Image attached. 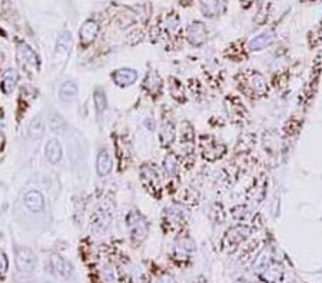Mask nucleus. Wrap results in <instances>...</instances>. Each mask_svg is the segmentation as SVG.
Instances as JSON below:
<instances>
[{
    "label": "nucleus",
    "instance_id": "nucleus-16",
    "mask_svg": "<svg viewBox=\"0 0 322 283\" xmlns=\"http://www.w3.org/2000/svg\"><path fill=\"white\" fill-rule=\"evenodd\" d=\"M17 58L20 62H26L32 66L37 67L39 66V59L36 56V53L33 52V49L26 43H20L17 47Z\"/></svg>",
    "mask_w": 322,
    "mask_h": 283
},
{
    "label": "nucleus",
    "instance_id": "nucleus-21",
    "mask_svg": "<svg viewBox=\"0 0 322 283\" xmlns=\"http://www.w3.org/2000/svg\"><path fill=\"white\" fill-rule=\"evenodd\" d=\"M201 7H202L204 15L208 16V17H215V16L222 13L225 6L220 3L219 0H202Z\"/></svg>",
    "mask_w": 322,
    "mask_h": 283
},
{
    "label": "nucleus",
    "instance_id": "nucleus-34",
    "mask_svg": "<svg viewBox=\"0 0 322 283\" xmlns=\"http://www.w3.org/2000/svg\"><path fill=\"white\" fill-rule=\"evenodd\" d=\"M286 82H288V76L286 75H282V73H279V75H277L275 77H274V85H275V86L278 85L279 88H281V86H285V85H286Z\"/></svg>",
    "mask_w": 322,
    "mask_h": 283
},
{
    "label": "nucleus",
    "instance_id": "nucleus-30",
    "mask_svg": "<svg viewBox=\"0 0 322 283\" xmlns=\"http://www.w3.org/2000/svg\"><path fill=\"white\" fill-rule=\"evenodd\" d=\"M93 100H95V106H96L98 113H99V115L103 113L105 109H106V97H105L102 90H96V92H95V97H93Z\"/></svg>",
    "mask_w": 322,
    "mask_h": 283
},
{
    "label": "nucleus",
    "instance_id": "nucleus-19",
    "mask_svg": "<svg viewBox=\"0 0 322 283\" xmlns=\"http://www.w3.org/2000/svg\"><path fill=\"white\" fill-rule=\"evenodd\" d=\"M98 173L99 176H107L110 172H112V167H113V163H112V159L109 156V153L106 150H101L99 155H98Z\"/></svg>",
    "mask_w": 322,
    "mask_h": 283
},
{
    "label": "nucleus",
    "instance_id": "nucleus-36",
    "mask_svg": "<svg viewBox=\"0 0 322 283\" xmlns=\"http://www.w3.org/2000/svg\"><path fill=\"white\" fill-rule=\"evenodd\" d=\"M159 283H175V281H174L172 278H168V276H165V278H162L161 282Z\"/></svg>",
    "mask_w": 322,
    "mask_h": 283
},
{
    "label": "nucleus",
    "instance_id": "nucleus-10",
    "mask_svg": "<svg viewBox=\"0 0 322 283\" xmlns=\"http://www.w3.org/2000/svg\"><path fill=\"white\" fill-rule=\"evenodd\" d=\"M320 72H321V66H320V63H315L311 77H309V82H308V85L304 89V93H302V102L304 103H308L314 97L317 88H318V82H320Z\"/></svg>",
    "mask_w": 322,
    "mask_h": 283
},
{
    "label": "nucleus",
    "instance_id": "nucleus-9",
    "mask_svg": "<svg viewBox=\"0 0 322 283\" xmlns=\"http://www.w3.org/2000/svg\"><path fill=\"white\" fill-rule=\"evenodd\" d=\"M142 180H143L145 186L149 189V192L158 196V193L161 192V180H159L158 173L152 167H149V166L142 167Z\"/></svg>",
    "mask_w": 322,
    "mask_h": 283
},
{
    "label": "nucleus",
    "instance_id": "nucleus-22",
    "mask_svg": "<svg viewBox=\"0 0 322 283\" xmlns=\"http://www.w3.org/2000/svg\"><path fill=\"white\" fill-rule=\"evenodd\" d=\"M72 46V36L69 31L63 30L60 34H59L58 40H56V55H68L69 53V49Z\"/></svg>",
    "mask_w": 322,
    "mask_h": 283
},
{
    "label": "nucleus",
    "instance_id": "nucleus-31",
    "mask_svg": "<svg viewBox=\"0 0 322 283\" xmlns=\"http://www.w3.org/2000/svg\"><path fill=\"white\" fill-rule=\"evenodd\" d=\"M180 28V22H179V17L176 15H171L166 19V29L171 34H176L178 30Z\"/></svg>",
    "mask_w": 322,
    "mask_h": 283
},
{
    "label": "nucleus",
    "instance_id": "nucleus-18",
    "mask_svg": "<svg viewBox=\"0 0 322 283\" xmlns=\"http://www.w3.org/2000/svg\"><path fill=\"white\" fill-rule=\"evenodd\" d=\"M143 86H145V89H146L150 94L158 96L162 92V79L159 77L158 73L149 72L146 79H145V82H143Z\"/></svg>",
    "mask_w": 322,
    "mask_h": 283
},
{
    "label": "nucleus",
    "instance_id": "nucleus-12",
    "mask_svg": "<svg viewBox=\"0 0 322 283\" xmlns=\"http://www.w3.org/2000/svg\"><path fill=\"white\" fill-rule=\"evenodd\" d=\"M226 109H228V113H229V116L232 118L234 120H239V122H242V119L247 116V109H245V106L244 103L239 100V97H234V96H231V97H228L226 99Z\"/></svg>",
    "mask_w": 322,
    "mask_h": 283
},
{
    "label": "nucleus",
    "instance_id": "nucleus-26",
    "mask_svg": "<svg viewBox=\"0 0 322 283\" xmlns=\"http://www.w3.org/2000/svg\"><path fill=\"white\" fill-rule=\"evenodd\" d=\"M44 123L40 116L35 118L29 125V136L32 139H40L43 136Z\"/></svg>",
    "mask_w": 322,
    "mask_h": 283
},
{
    "label": "nucleus",
    "instance_id": "nucleus-24",
    "mask_svg": "<svg viewBox=\"0 0 322 283\" xmlns=\"http://www.w3.org/2000/svg\"><path fill=\"white\" fill-rule=\"evenodd\" d=\"M192 249H193V246H192L190 240H188V239L180 240L175 248V259L176 260H182V262L188 260Z\"/></svg>",
    "mask_w": 322,
    "mask_h": 283
},
{
    "label": "nucleus",
    "instance_id": "nucleus-6",
    "mask_svg": "<svg viewBox=\"0 0 322 283\" xmlns=\"http://www.w3.org/2000/svg\"><path fill=\"white\" fill-rule=\"evenodd\" d=\"M186 37H188V42L192 46L204 45L206 39H208L206 26L202 22H192L188 30H186Z\"/></svg>",
    "mask_w": 322,
    "mask_h": 283
},
{
    "label": "nucleus",
    "instance_id": "nucleus-27",
    "mask_svg": "<svg viewBox=\"0 0 322 283\" xmlns=\"http://www.w3.org/2000/svg\"><path fill=\"white\" fill-rule=\"evenodd\" d=\"M301 125H302V119L296 118V116H292L291 119H288L285 122V125H284V133L286 134V136H295V134L299 132Z\"/></svg>",
    "mask_w": 322,
    "mask_h": 283
},
{
    "label": "nucleus",
    "instance_id": "nucleus-28",
    "mask_svg": "<svg viewBox=\"0 0 322 283\" xmlns=\"http://www.w3.org/2000/svg\"><path fill=\"white\" fill-rule=\"evenodd\" d=\"M163 169L166 170V173L171 176V178H175L178 175V159L174 153H169L166 155L165 160H163Z\"/></svg>",
    "mask_w": 322,
    "mask_h": 283
},
{
    "label": "nucleus",
    "instance_id": "nucleus-4",
    "mask_svg": "<svg viewBox=\"0 0 322 283\" xmlns=\"http://www.w3.org/2000/svg\"><path fill=\"white\" fill-rule=\"evenodd\" d=\"M201 150H202V156L205 157L206 160L215 162V160H218L225 155L226 146L223 143L216 142L211 136H202L201 137Z\"/></svg>",
    "mask_w": 322,
    "mask_h": 283
},
{
    "label": "nucleus",
    "instance_id": "nucleus-7",
    "mask_svg": "<svg viewBox=\"0 0 322 283\" xmlns=\"http://www.w3.org/2000/svg\"><path fill=\"white\" fill-rule=\"evenodd\" d=\"M16 265L22 272H32L36 266V256L28 248H17Z\"/></svg>",
    "mask_w": 322,
    "mask_h": 283
},
{
    "label": "nucleus",
    "instance_id": "nucleus-14",
    "mask_svg": "<svg viewBox=\"0 0 322 283\" xmlns=\"http://www.w3.org/2000/svg\"><path fill=\"white\" fill-rule=\"evenodd\" d=\"M136 79H138V73L133 69H119V70H116L113 73L115 83L119 85V86H122V88L133 85L136 82Z\"/></svg>",
    "mask_w": 322,
    "mask_h": 283
},
{
    "label": "nucleus",
    "instance_id": "nucleus-5",
    "mask_svg": "<svg viewBox=\"0 0 322 283\" xmlns=\"http://www.w3.org/2000/svg\"><path fill=\"white\" fill-rule=\"evenodd\" d=\"M126 223H128V227L131 230V235L135 240L138 242H142L143 239L147 236V232H149V226H147V222L145 220V218L138 213L136 210H132L128 218H126Z\"/></svg>",
    "mask_w": 322,
    "mask_h": 283
},
{
    "label": "nucleus",
    "instance_id": "nucleus-25",
    "mask_svg": "<svg viewBox=\"0 0 322 283\" xmlns=\"http://www.w3.org/2000/svg\"><path fill=\"white\" fill-rule=\"evenodd\" d=\"M17 79H19V76H17V72L16 70H7L4 76H3V80H1V90L4 92V93H10L12 90L15 89L16 83H17Z\"/></svg>",
    "mask_w": 322,
    "mask_h": 283
},
{
    "label": "nucleus",
    "instance_id": "nucleus-8",
    "mask_svg": "<svg viewBox=\"0 0 322 283\" xmlns=\"http://www.w3.org/2000/svg\"><path fill=\"white\" fill-rule=\"evenodd\" d=\"M277 36H275V31L274 30H265L262 31L261 34L255 36L250 42H249V50L250 52H259L262 50L265 47L271 46L274 42H275Z\"/></svg>",
    "mask_w": 322,
    "mask_h": 283
},
{
    "label": "nucleus",
    "instance_id": "nucleus-3",
    "mask_svg": "<svg viewBox=\"0 0 322 283\" xmlns=\"http://www.w3.org/2000/svg\"><path fill=\"white\" fill-rule=\"evenodd\" d=\"M252 229L247 224H238L231 229L226 230L225 236L222 238V248L225 251L234 252L235 249H238L242 243L247 242V239L250 236Z\"/></svg>",
    "mask_w": 322,
    "mask_h": 283
},
{
    "label": "nucleus",
    "instance_id": "nucleus-15",
    "mask_svg": "<svg viewBox=\"0 0 322 283\" xmlns=\"http://www.w3.org/2000/svg\"><path fill=\"white\" fill-rule=\"evenodd\" d=\"M50 263H52L53 269L56 270V273H59L60 276L71 278V275H72V265L66 259H63L59 254H52L50 256Z\"/></svg>",
    "mask_w": 322,
    "mask_h": 283
},
{
    "label": "nucleus",
    "instance_id": "nucleus-32",
    "mask_svg": "<svg viewBox=\"0 0 322 283\" xmlns=\"http://www.w3.org/2000/svg\"><path fill=\"white\" fill-rule=\"evenodd\" d=\"M65 127V123H63V119L60 118V116H53L52 119H50V129L53 130V132H62V129Z\"/></svg>",
    "mask_w": 322,
    "mask_h": 283
},
{
    "label": "nucleus",
    "instance_id": "nucleus-11",
    "mask_svg": "<svg viewBox=\"0 0 322 283\" xmlns=\"http://www.w3.org/2000/svg\"><path fill=\"white\" fill-rule=\"evenodd\" d=\"M25 206L33 213H42L44 210V199L40 192L29 190L25 194Z\"/></svg>",
    "mask_w": 322,
    "mask_h": 283
},
{
    "label": "nucleus",
    "instance_id": "nucleus-20",
    "mask_svg": "<svg viewBox=\"0 0 322 283\" xmlns=\"http://www.w3.org/2000/svg\"><path fill=\"white\" fill-rule=\"evenodd\" d=\"M161 137L162 146H171L175 140V126L172 122H163L161 126Z\"/></svg>",
    "mask_w": 322,
    "mask_h": 283
},
{
    "label": "nucleus",
    "instance_id": "nucleus-35",
    "mask_svg": "<svg viewBox=\"0 0 322 283\" xmlns=\"http://www.w3.org/2000/svg\"><path fill=\"white\" fill-rule=\"evenodd\" d=\"M145 123H146V126L147 127H149V129H150V130H153V129H155V123H153V120L150 119H146V122H145Z\"/></svg>",
    "mask_w": 322,
    "mask_h": 283
},
{
    "label": "nucleus",
    "instance_id": "nucleus-13",
    "mask_svg": "<svg viewBox=\"0 0 322 283\" xmlns=\"http://www.w3.org/2000/svg\"><path fill=\"white\" fill-rule=\"evenodd\" d=\"M99 31V25L95 20H86L80 29V42L83 45H89L95 40Z\"/></svg>",
    "mask_w": 322,
    "mask_h": 283
},
{
    "label": "nucleus",
    "instance_id": "nucleus-37",
    "mask_svg": "<svg viewBox=\"0 0 322 283\" xmlns=\"http://www.w3.org/2000/svg\"><path fill=\"white\" fill-rule=\"evenodd\" d=\"M3 145H4V136H3V133L0 132V149L3 148Z\"/></svg>",
    "mask_w": 322,
    "mask_h": 283
},
{
    "label": "nucleus",
    "instance_id": "nucleus-29",
    "mask_svg": "<svg viewBox=\"0 0 322 283\" xmlns=\"http://www.w3.org/2000/svg\"><path fill=\"white\" fill-rule=\"evenodd\" d=\"M268 13H269V0H259V9L256 13V25H262L266 22L268 19Z\"/></svg>",
    "mask_w": 322,
    "mask_h": 283
},
{
    "label": "nucleus",
    "instance_id": "nucleus-2",
    "mask_svg": "<svg viewBox=\"0 0 322 283\" xmlns=\"http://www.w3.org/2000/svg\"><path fill=\"white\" fill-rule=\"evenodd\" d=\"M253 269L259 279L265 283H281L284 279V266L274 259L269 251H264L253 263Z\"/></svg>",
    "mask_w": 322,
    "mask_h": 283
},
{
    "label": "nucleus",
    "instance_id": "nucleus-1",
    "mask_svg": "<svg viewBox=\"0 0 322 283\" xmlns=\"http://www.w3.org/2000/svg\"><path fill=\"white\" fill-rule=\"evenodd\" d=\"M236 80H238V88L249 99H261L269 93V85L265 76L256 70L241 72Z\"/></svg>",
    "mask_w": 322,
    "mask_h": 283
},
{
    "label": "nucleus",
    "instance_id": "nucleus-17",
    "mask_svg": "<svg viewBox=\"0 0 322 283\" xmlns=\"http://www.w3.org/2000/svg\"><path fill=\"white\" fill-rule=\"evenodd\" d=\"M44 153H46V159L50 163H59V160L62 159V146H60L59 140H56V139L49 140L46 148H44Z\"/></svg>",
    "mask_w": 322,
    "mask_h": 283
},
{
    "label": "nucleus",
    "instance_id": "nucleus-33",
    "mask_svg": "<svg viewBox=\"0 0 322 283\" xmlns=\"http://www.w3.org/2000/svg\"><path fill=\"white\" fill-rule=\"evenodd\" d=\"M7 268H9V262H7V257L4 252L0 251V278L7 272Z\"/></svg>",
    "mask_w": 322,
    "mask_h": 283
},
{
    "label": "nucleus",
    "instance_id": "nucleus-23",
    "mask_svg": "<svg viewBox=\"0 0 322 283\" xmlns=\"http://www.w3.org/2000/svg\"><path fill=\"white\" fill-rule=\"evenodd\" d=\"M77 96V88L73 82H65L59 89V97L62 102H71L74 100Z\"/></svg>",
    "mask_w": 322,
    "mask_h": 283
}]
</instances>
